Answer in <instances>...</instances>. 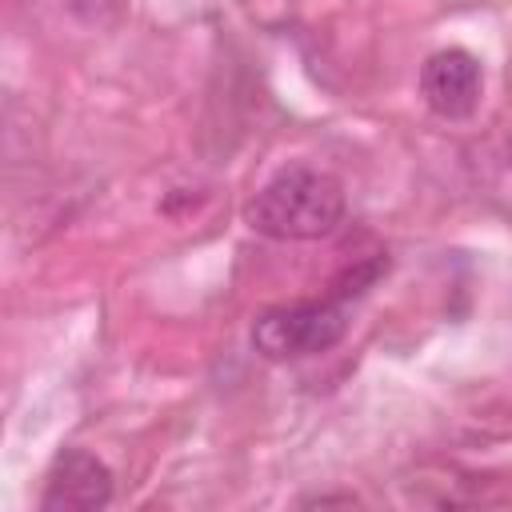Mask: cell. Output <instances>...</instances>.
<instances>
[{
	"label": "cell",
	"instance_id": "1",
	"mask_svg": "<svg viewBox=\"0 0 512 512\" xmlns=\"http://www.w3.org/2000/svg\"><path fill=\"white\" fill-rule=\"evenodd\" d=\"M344 220V184L312 164H284L248 200V224L272 240H320Z\"/></svg>",
	"mask_w": 512,
	"mask_h": 512
},
{
	"label": "cell",
	"instance_id": "2",
	"mask_svg": "<svg viewBox=\"0 0 512 512\" xmlns=\"http://www.w3.org/2000/svg\"><path fill=\"white\" fill-rule=\"evenodd\" d=\"M344 328L348 320L336 300H296L260 312L252 324V344L268 360H300L328 352L344 336Z\"/></svg>",
	"mask_w": 512,
	"mask_h": 512
},
{
	"label": "cell",
	"instance_id": "3",
	"mask_svg": "<svg viewBox=\"0 0 512 512\" xmlns=\"http://www.w3.org/2000/svg\"><path fill=\"white\" fill-rule=\"evenodd\" d=\"M420 96L444 120H464L480 104V60L464 48H440L420 68Z\"/></svg>",
	"mask_w": 512,
	"mask_h": 512
},
{
	"label": "cell",
	"instance_id": "4",
	"mask_svg": "<svg viewBox=\"0 0 512 512\" xmlns=\"http://www.w3.org/2000/svg\"><path fill=\"white\" fill-rule=\"evenodd\" d=\"M112 500V472L104 468V460H96L92 452L68 448L64 456H56L40 508L44 512H96Z\"/></svg>",
	"mask_w": 512,
	"mask_h": 512
}]
</instances>
